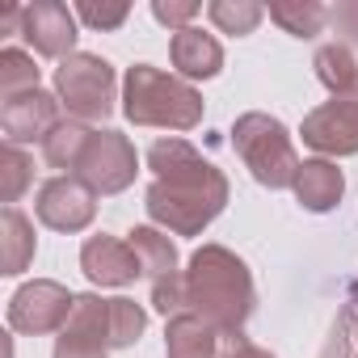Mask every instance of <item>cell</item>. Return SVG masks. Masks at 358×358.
Returning a JSON list of instances; mask_svg holds the SVG:
<instances>
[{
    "instance_id": "obj_8",
    "label": "cell",
    "mask_w": 358,
    "mask_h": 358,
    "mask_svg": "<svg viewBox=\"0 0 358 358\" xmlns=\"http://www.w3.org/2000/svg\"><path fill=\"white\" fill-rule=\"evenodd\" d=\"M303 143L320 156H354L358 152V85L337 93L329 106L303 118Z\"/></svg>"
},
{
    "instance_id": "obj_22",
    "label": "cell",
    "mask_w": 358,
    "mask_h": 358,
    "mask_svg": "<svg viewBox=\"0 0 358 358\" xmlns=\"http://www.w3.org/2000/svg\"><path fill=\"white\" fill-rule=\"evenodd\" d=\"M30 182H34L30 156H26L17 143H5V152H0V199L13 207V203L30 190Z\"/></svg>"
},
{
    "instance_id": "obj_25",
    "label": "cell",
    "mask_w": 358,
    "mask_h": 358,
    "mask_svg": "<svg viewBox=\"0 0 358 358\" xmlns=\"http://www.w3.org/2000/svg\"><path fill=\"white\" fill-rule=\"evenodd\" d=\"M106 324H110V299H101V295H76V308H72V316H68V329L106 341ZM106 345H110V341H106Z\"/></svg>"
},
{
    "instance_id": "obj_33",
    "label": "cell",
    "mask_w": 358,
    "mask_h": 358,
    "mask_svg": "<svg viewBox=\"0 0 358 358\" xmlns=\"http://www.w3.org/2000/svg\"><path fill=\"white\" fill-rule=\"evenodd\" d=\"M350 303H358V282H354V299H350Z\"/></svg>"
},
{
    "instance_id": "obj_27",
    "label": "cell",
    "mask_w": 358,
    "mask_h": 358,
    "mask_svg": "<svg viewBox=\"0 0 358 358\" xmlns=\"http://www.w3.org/2000/svg\"><path fill=\"white\" fill-rule=\"evenodd\" d=\"M320 358H354V303H345L324 337V350Z\"/></svg>"
},
{
    "instance_id": "obj_12",
    "label": "cell",
    "mask_w": 358,
    "mask_h": 358,
    "mask_svg": "<svg viewBox=\"0 0 358 358\" xmlns=\"http://www.w3.org/2000/svg\"><path fill=\"white\" fill-rule=\"evenodd\" d=\"M55 122H59V97L43 93V89L22 93V97L0 106V127H5L9 143H17V148L34 143V139H47Z\"/></svg>"
},
{
    "instance_id": "obj_2",
    "label": "cell",
    "mask_w": 358,
    "mask_h": 358,
    "mask_svg": "<svg viewBox=\"0 0 358 358\" xmlns=\"http://www.w3.org/2000/svg\"><path fill=\"white\" fill-rule=\"evenodd\" d=\"M257 291L249 266L224 249V245H203L190 266H186V308L215 324L224 337H241L245 320L253 316Z\"/></svg>"
},
{
    "instance_id": "obj_9",
    "label": "cell",
    "mask_w": 358,
    "mask_h": 358,
    "mask_svg": "<svg viewBox=\"0 0 358 358\" xmlns=\"http://www.w3.org/2000/svg\"><path fill=\"white\" fill-rule=\"evenodd\" d=\"M97 215V194L80 177H51L38 190V220L55 232H85Z\"/></svg>"
},
{
    "instance_id": "obj_18",
    "label": "cell",
    "mask_w": 358,
    "mask_h": 358,
    "mask_svg": "<svg viewBox=\"0 0 358 358\" xmlns=\"http://www.w3.org/2000/svg\"><path fill=\"white\" fill-rule=\"evenodd\" d=\"M89 139H93V131L80 118H59L51 127V135L43 139V156H47L51 169H80V156H85Z\"/></svg>"
},
{
    "instance_id": "obj_26",
    "label": "cell",
    "mask_w": 358,
    "mask_h": 358,
    "mask_svg": "<svg viewBox=\"0 0 358 358\" xmlns=\"http://www.w3.org/2000/svg\"><path fill=\"white\" fill-rule=\"evenodd\" d=\"M127 13H131V5H127V0H114V5L80 0V5H76V17H80L85 26H93V30H118V26L127 22Z\"/></svg>"
},
{
    "instance_id": "obj_32",
    "label": "cell",
    "mask_w": 358,
    "mask_h": 358,
    "mask_svg": "<svg viewBox=\"0 0 358 358\" xmlns=\"http://www.w3.org/2000/svg\"><path fill=\"white\" fill-rule=\"evenodd\" d=\"M354 358H358V329H354Z\"/></svg>"
},
{
    "instance_id": "obj_29",
    "label": "cell",
    "mask_w": 358,
    "mask_h": 358,
    "mask_svg": "<svg viewBox=\"0 0 358 358\" xmlns=\"http://www.w3.org/2000/svg\"><path fill=\"white\" fill-rule=\"evenodd\" d=\"M106 341H97V337H85V333H72V329H64L59 333V341H55V358H106Z\"/></svg>"
},
{
    "instance_id": "obj_11",
    "label": "cell",
    "mask_w": 358,
    "mask_h": 358,
    "mask_svg": "<svg viewBox=\"0 0 358 358\" xmlns=\"http://www.w3.org/2000/svg\"><path fill=\"white\" fill-rule=\"evenodd\" d=\"M80 270L97 287H127L143 274L131 241H118V236H89L80 249Z\"/></svg>"
},
{
    "instance_id": "obj_16",
    "label": "cell",
    "mask_w": 358,
    "mask_h": 358,
    "mask_svg": "<svg viewBox=\"0 0 358 358\" xmlns=\"http://www.w3.org/2000/svg\"><path fill=\"white\" fill-rule=\"evenodd\" d=\"M34 224L17 207H5V215H0V274H22L34 262Z\"/></svg>"
},
{
    "instance_id": "obj_17",
    "label": "cell",
    "mask_w": 358,
    "mask_h": 358,
    "mask_svg": "<svg viewBox=\"0 0 358 358\" xmlns=\"http://www.w3.org/2000/svg\"><path fill=\"white\" fill-rule=\"evenodd\" d=\"M127 241H131V249H135L148 282H164L173 274H182V270H177V249H173V241L160 228H135Z\"/></svg>"
},
{
    "instance_id": "obj_4",
    "label": "cell",
    "mask_w": 358,
    "mask_h": 358,
    "mask_svg": "<svg viewBox=\"0 0 358 358\" xmlns=\"http://www.w3.org/2000/svg\"><path fill=\"white\" fill-rule=\"evenodd\" d=\"M232 143L245 160V169L257 177L262 186L270 190H287L295 186V177H299V156H295V143L287 135V127L270 114H241L236 127H232Z\"/></svg>"
},
{
    "instance_id": "obj_13",
    "label": "cell",
    "mask_w": 358,
    "mask_h": 358,
    "mask_svg": "<svg viewBox=\"0 0 358 358\" xmlns=\"http://www.w3.org/2000/svg\"><path fill=\"white\" fill-rule=\"evenodd\" d=\"M169 55H173V68L182 72V80H207V76H215L224 68V47L211 34H203L199 26L173 34Z\"/></svg>"
},
{
    "instance_id": "obj_10",
    "label": "cell",
    "mask_w": 358,
    "mask_h": 358,
    "mask_svg": "<svg viewBox=\"0 0 358 358\" xmlns=\"http://www.w3.org/2000/svg\"><path fill=\"white\" fill-rule=\"evenodd\" d=\"M22 38L47 59H68L76 55V13L59 0H34L22 17Z\"/></svg>"
},
{
    "instance_id": "obj_14",
    "label": "cell",
    "mask_w": 358,
    "mask_h": 358,
    "mask_svg": "<svg viewBox=\"0 0 358 358\" xmlns=\"http://www.w3.org/2000/svg\"><path fill=\"white\" fill-rule=\"evenodd\" d=\"M295 199L308 207V211H333L337 203H341V190H345V182H341V169L333 164V160H303L299 164V177H295Z\"/></svg>"
},
{
    "instance_id": "obj_24",
    "label": "cell",
    "mask_w": 358,
    "mask_h": 358,
    "mask_svg": "<svg viewBox=\"0 0 358 358\" xmlns=\"http://www.w3.org/2000/svg\"><path fill=\"white\" fill-rule=\"evenodd\" d=\"M207 13H211V22H215L224 34H236V38H241V34H253L257 22L266 17V9L253 5V0H215Z\"/></svg>"
},
{
    "instance_id": "obj_6",
    "label": "cell",
    "mask_w": 358,
    "mask_h": 358,
    "mask_svg": "<svg viewBox=\"0 0 358 358\" xmlns=\"http://www.w3.org/2000/svg\"><path fill=\"white\" fill-rule=\"evenodd\" d=\"M76 177L93 194H118L135 182V148L122 131H93Z\"/></svg>"
},
{
    "instance_id": "obj_5",
    "label": "cell",
    "mask_w": 358,
    "mask_h": 358,
    "mask_svg": "<svg viewBox=\"0 0 358 358\" xmlns=\"http://www.w3.org/2000/svg\"><path fill=\"white\" fill-rule=\"evenodd\" d=\"M55 97L68 110V118L101 122L114 110V68L101 55H68L55 68Z\"/></svg>"
},
{
    "instance_id": "obj_1",
    "label": "cell",
    "mask_w": 358,
    "mask_h": 358,
    "mask_svg": "<svg viewBox=\"0 0 358 358\" xmlns=\"http://www.w3.org/2000/svg\"><path fill=\"white\" fill-rule=\"evenodd\" d=\"M148 164L156 182L148 186V215L152 224L177 232V236H199L228 203V177L194 152L186 139H160L148 152Z\"/></svg>"
},
{
    "instance_id": "obj_3",
    "label": "cell",
    "mask_w": 358,
    "mask_h": 358,
    "mask_svg": "<svg viewBox=\"0 0 358 358\" xmlns=\"http://www.w3.org/2000/svg\"><path fill=\"white\" fill-rule=\"evenodd\" d=\"M122 114L135 127L190 131L203 122V97L182 76H169L152 64H135L122 80Z\"/></svg>"
},
{
    "instance_id": "obj_7",
    "label": "cell",
    "mask_w": 358,
    "mask_h": 358,
    "mask_svg": "<svg viewBox=\"0 0 358 358\" xmlns=\"http://www.w3.org/2000/svg\"><path fill=\"white\" fill-rule=\"evenodd\" d=\"M72 308H76V295H68V287H59L51 278H34L9 299V324L17 333H30V337L64 333Z\"/></svg>"
},
{
    "instance_id": "obj_31",
    "label": "cell",
    "mask_w": 358,
    "mask_h": 358,
    "mask_svg": "<svg viewBox=\"0 0 358 358\" xmlns=\"http://www.w3.org/2000/svg\"><path fill=\"white\" fill-rule=\"evenodd\" d=\"M220 358H274V354L262 350V345H253V341H245V337H228V350Z\"/></svg>"
},
{
    "instance_id": "obj_15",
    "label": "cell",
    "mask_w": 358,
    "mask_h": 358,
    "mask_svg": "<svg viewBox=\"0 0 358 358\" xmlns=\"http://www.w3.org/2000/svg\"><path fill=\"white\" fill-rule=\"evenodd\" d=\"M220 329L207 324L203 316L194 312H182L169 320V333H164V354L169 358H215L220 354Z\"/></svg>"
},
{
    "instance_id": "obj_28",
    "label": "cell",
    "mask_w": 358,
    "mask_h": 358,
    "mask_svg": "<svg viewBox=\"0 0 358 358\" xmlns=\"http://www.w3.org/2000/svg\"><path fill=\"white\" fill-rule=\"evenodd\" d=\"M199 13H203L199 0H156V5H152V17H156L160 26H169L173 34L190 30V22H194Z\"/></svg>"
},
{
    "instance_id": "obj_19",
    "label": "cell",
    "mask_w": 358,
    "mask_h": 358,
    "mask_svg": "<svg viewBox=\"0 0 358 358\" xmlns=\"http://www.w3.org/2000/svg\"><path fill=\"white\" fill-rule=\"evenodd\" d=\"M270 17L295 38H316L329 26V9L316 0H278V5H270Z\"/></svg>"
},
{
    "instance_id": "obj_23",
    "label": "cell",
    "mask_w": 358,
    "mask_h": 358,
    "mask_svg": "<svg viewBox=\"0 0 358 358\" xmlns=\"http://www.w3.org/2000/svg\"><path fill=\"white\" fill-rule=\"evenodd\" d=\"M143 324H148V316H143V308H139L135 299H122V295L110 299V324H106V341H110V350L139 341Z\"/></svg>"
},
{
    "instance_id": "obj_30",
    "label": "cell",
    "mask_w": 358,
    "mask_h": 358,
    "mask_svg": "<svg viewBox=\"0 0 358 358\" xmlns=\"http://www.w3.org/2000/svg\"><path fill=\"white\" fill-rule=\"evenodd\" d=\"M329 26L341 38V47H358V0H341V5L329 9Z\"/></svg>"
},
{
    "instance_id": "obj_20",
    "label": "cell",
    "mask_w": 358,
    "mask_h": 358,
    "mask_svg": "<svg viewBox=\"0 0 358 358\" xmlns=\"http://www.w3.org/2000/svg\"><path fill=\"white\" fill-rule=\"evenodd\" d=\"M316 76H320V85H324L333 97H337V93H345V89H354V85H358L354 51H350V47H341V43L320 47V51H316Z\"/></svg>"
},
{
    "instance_id": "obj_21",
    "label": "cell",
    "mask_w": 358,
    "mask_h": 358,
    "mask_svg": "<svg viewBox=\"0 0 358 358\" xmlns=\"http://www.w3.org/2000/svg\"><path fill=\"white\" fill-rule=\"evenodd\" d=\"M38 89V68H34V55L17 51V47H5L0 51V97L13 101L22 93H34Z\"/></svg>"
}]
</instances>
